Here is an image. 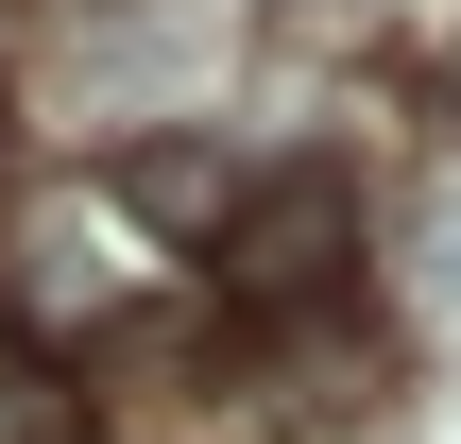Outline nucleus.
<instances>
[{"instance_id": "f257e3e1", "label": "nucleus", "mask_w": 461, "mask_h": 444, "mask_svg": "<svg viewBox=\"0 0 461 444\" xmlns=\"http://www.w3.org/2000/svg\"><path fill=\"white\" fill-rule=\"evenodd\" d=\"M222 291H240L257 325L342 308V291H359V188H342V171H274V188H240V205H222Z\"/></svg>"}, {"instance_id": "f03ea898", "label": "nucleus", "mask_w": 461, "mask_h": 444, "mask_svg": "<svg viewBox=\"0 0 461 444\" xmlns=\"http://www.w3.org/2000/svg\"><path fill=\"white\" fill-rule=\"evenodd\" d=\"M103 188H120V205H137V222H171V240H188V222H222V205H240V171H222V137H137V154H120V171H103Z\"/></svg>"}, {"instance_id": "7ed1b4c3", "label": "nucleus", "mask_w": 461, "mask_h": 444, "mask_svg": "<svg viewBox=\"0 0 461 444\" xmlns=\"http://www.w3.org/2000/svg\"><path fill=\"white\" fill-rule=\"evenodd\" d=\"M17 394H34V342H17V308H0V428H17Z\"/></svg>"}, {"instance_id": "20e7f679", "label": "nucleus", "mask_w": 461, "mask_h": 444, "mask_svg": "<svg viewBox=\"0 0 461 444\" xmlns=\"http://www.w3.org/2000/svg\"><path fill=\"white\" fill-rule=\"evenodd\" d=\"M428 274H445V291H461V205H445V240H428Z\"/></svg>"}, {"instance_id": "39448f33", "label": "nucleus", "mask_w": 461, "mask_h": 444, "mask_svg": "<svg viewBox=\"0 0 461 444\" xmlns=\"http://www.w3.org/2000/svg\"><path fill=\"white\" fill-rule=\"evenodd\" d=\"M445 120H461V68H445Z\"/></svg>"}]
</instances>
